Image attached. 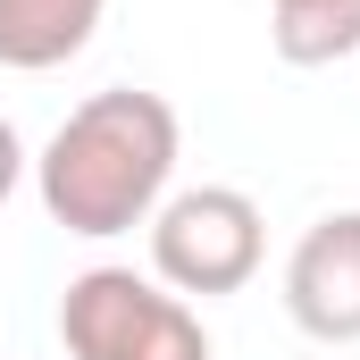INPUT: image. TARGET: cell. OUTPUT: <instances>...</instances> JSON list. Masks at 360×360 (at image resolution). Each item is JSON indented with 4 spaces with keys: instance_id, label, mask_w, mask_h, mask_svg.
I'll use <instances>...</instances> for the list:
<instances>
[{
    "instance_id": "cell-6",
    "label": "cell",
    "mask_w": 360,
    "mask_h": 360,
    "mask_svg": "<svg viewBox=\"0 0 360 360\" xmlns=\"http://www.w3.org/2000/svg\"><path fill=\"white\" fill-rule=\"evenodd\" d=\"M269 42L285 68H335L360 51V0H269Z\"/></svg>"
},
{
    "instance_id": "cell-3",
    "label": "cell",
    "mask_w": 360,
    "mask_h": 360,
    "mask_svg": "<svg viewBox=\"0 0 360 360\" xmlns=\"http://www.w3.org/2000/svg\"><path fill=\"white\" fill-rule=\"evenodd\" d=\"M269 252V218L235 184H184L151 210V276L168 293H243Z\"/></svg>"
},
{
    "instance_id": "cell-7",
    "label": "cell",
    "mask_w": 360,
    "mask_h": 360,
    "mask_svg": "<svg viewBox=\"0 0 360 360\" xmlns=\"http://www.w3.org/2000/svg\"><path fill=\"white\" fill-rule=\"evenodd\" d=\"M25 168H34V160H25V143H17V126L0 117V201H8L17 184H25Z\"/></svg>"
},
{
    "instance_id": "cell-4",
    "label": "cell",
    "mask_w": 360,
    "mask_h": 360,
    "mask_svg": "<svg viewBox=\"0 0 360 360\" xmlns=\"http://www.w3.org/2000/svg\"><path fill=\"white\" fill-rule=\"evenodd\" d=\"M285 310L310 344H360V210H327L293 243Z\"/></svg>"
},
{
    "instance_id": "cell-5",
    "label": "cell",
    "mask_w": 360,
    "mask_h": 360,
    "mask_svg": "<svg viewBox=\"0 0 360 360\" xmlns=\"http://www.w3.org/2000/svg\"><path fill=\"white\" fill-rule=\"evenodd\" d=\"M109 0H0V68L17 76H51L101 34Z\"/></svg>"
},
{
    "instance_id": "cell-2",
    "label": "cell",
    "mask_w": 360,
    "mask_h": 360,
    "mask_svg": "<svg viewBox=\"0 0 360 360\" xmlns=\"http://www.w3.org/2000/svg\"><path fill=\"white\" fill-rule=\"evenodd\" d=\"M59 344L68 360H210V327L160 276L84 269L59 293Z\"/></svg>"
},
{
    "instance_id": "cell-1",
    "label": "cell",
    "mask_w": 360,
    "mask_h": 360,
    "mask_svg": "<svg viewBox=\"0 0 360 360\" xmlns=\"http://www.w3.org/2000/svg\"><path fill=\"white\" fill-rule=\"evenodd\" d=\"M176 151H184V126L160 92L109 84L59 117V134L34 160V193H42L51 226L109 243V235L151 226V210L168 201V176H176Z\"/></svg>"
}]
</instances>
